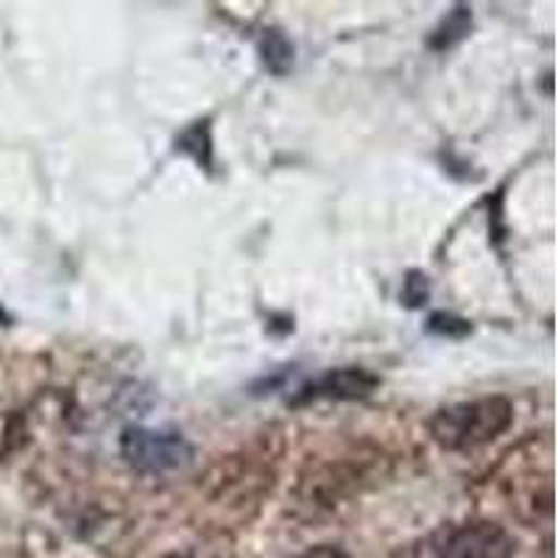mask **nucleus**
Here are the masks:
<instances>
[{"mask_svg":"<svg viewBox=\"0 0 558 558\" xmlns=\"http://www.w3.org/2000/svg\"><path fill=\"white\" fill-rule=\"evenodd\" d=\"M511 422H514V405L506 397H481V400L438 408L427 422V430L441 450L470 452L492 445L511 427Z\"/></svg>","mask_w":558,"mask_h":558,"instance_id":"1","label":"nucleus"},{"mask_svg":"<svg viewBox=\"0 0 558 558\" xmlns=\"http://www.w3.org/2000/svg\"><path fill=\"white\" fill-rule=\"evenodd\" d=\"M121 456L129 466L148 475L182 470L193 461V447L182 433L151 430V427H126L121 436Z\"/></svg>","mask_w":558,"mask_h":558,"instance_id":"2","label":"nucleus"},{"mask_svg":"<svg viewBox=\"0 0 558 558\" xmlns=\"http://www.w3.org/2000/svg\"><path fill=\"white\" fill-rule=\"evenodd\" d=\"M514 539L495 522H466L436 533L425 558H514Z\"/></svg>","mask_w":558,"mask_h":558,"instance_id":"3","label":"nucleus"},{"mask_svg":"<svg viewBox=\"0 0 558 558\" xmlns=\"http://www.w3.org/2000/svg\"><path fill=\"white\" fill-rule=\"evenodd\" d=\"M377 386H380V377L366 372V368H332L327 375L299 388V393L293 397V405H302V402L311 400H363Z\"/></svg>","mask_w":558,"mask_h":558,"instance_id":"4","label":"nucleus"},{"mask_svg":"<svg viewBox=\"0 0 558 558\" xmlns=\"http://www.w3.org/2000/svg\"><path fill=\"white\" fill-rule=\"evenodd\" d=\"M260 57L266 62V68L277 76H286L288 70L293 68V45L277 28H266L260 37Z\"/></svg>","mask_w":558,"mask_h":558,"instance_id":"5","label":"nucleus"},{"mask_svg":"<svg viewBox=\"0 0 558 558\" xmlns=\"http://www.w3.org/2000/svg\"><path fill=\"white\" fill-rule=\"evenodd\" d=\"M472 28V14L466 7H458L456 12L450 14V17L441 23V28H438L436 34H433L430 45L436 48V51H447V48H452L456 43H461L466 34H470Z\"/></svg>","mask_w":558,"mask_h":558,"instance_id":"6","label":"nucleus"},{"mask_svg":"<svg viewBox=\"0 0 558 558\" xmlns=\"http://www.w3.org/2000/svg\"><path fill=\"white\" fill-rule=\"evenodd\" d=\"M427 327H430V332H436V336H447V338H463L472 332V324L466 322V318L450 316V313H433Z\"/></svg>","mask_w":558,"mask_h":558,"instance_id":"7","label":"nucleus"},{"mask_svg":"<svg viewBox=\"0 0 558 558\" xmlns=\"http://www.w3.org/2000/svg\"><path fill=\"white\" fill-rule=\"evenodd\" d=\"M302 558H352V556L336 545H318V547H311Z\"/></svg>","mask_w":558,"mask_h":558,"instance_id":"8","label":"nucleus"}]
</instances>
